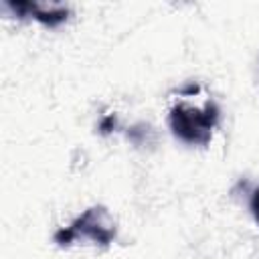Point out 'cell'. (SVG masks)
<instances>
[{
  "instance_id": "1",
  "label": "cell",
  "mask_w": 259,
  "mask_h": 259,
  "mask_svg": "<svg viewBox=\"0 0 259 259\" xmlns=\"http://www.w3.org/2000/svg\"><path fill=\"white\" fill-rule=\"evenodd\" d=\"M214 121L217 109L212 105H206L204 111L192 107H176L170 117L174 134L190 144H206L210 138V130L214 127Z\"/></svg>"
},
{
  "instance_id": "2",
  "label": "cell",
  "mask_w": 259,
  "mask_h": 259,
  "mask_svg": "<svg viewBox=\"0 0 259 259\" xmlns=\"http://www.w3.org/2000/svg\"><path fill=\"white\" fill-rule=\"evenodd\" d=\"M253 212H255V219L259 223V190L255 192V198H253Z\"/></svg>"
}]
</instances>
